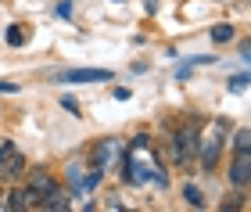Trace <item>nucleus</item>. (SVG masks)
<instances>
[{"instance_id":"12","label":"nucleus","mask_w":251,"mask_h":212,"mask_svg":"<svg viewBox=\"0 0 251 212\" xmlns=\"http://www.w3.org/2000/svg\"><path fill=\"white\" fill-rule=\"evenodd\" d=\"M233 151H251V133L248 130H237L233 133Z\"/></svg>"},{"instance_id":"14","label":"nucleus","mask_w":251,"mask_h":212,"mask_svg":"<svg viewBox=\"0 0 251 212\" xmlns=\"http://www.w3.org/2000/svg\"><path fill=\"white\" fill-rule=\"evenodd\" d=\"M61 108H65V111H72V115H83V111H79V101H75V97H68V94L61 97Z\"/></svg>"},{"instance_id":"8","label":"nucleus","mask_w":251,"mask_h":212,"mask_svg":"<svg viewBox=\"0 0 251 212\" xmlns=\"http://www.w3.org/2000/svg\"><path fill=\"white\" fill-rule=\"evenodd\" d=\"M25 187H32V191L43 198V194H50L54 187H58V180H54L47 169H32V173H29V180H25Z\"/></svg>"},{"instance_id":"4","label":"nucleus","mask_w":251,"mask_h":212,"mask_svg":"<svg viewBox=\"0 0 251 212\" xmlns=\"http://www.w3.org/2000/svg\"><path fill=\"white\" fill-rule=\"evenodd\" d=\"M226 176H230V184L237 191H248L251 187V151H233V162L226 165Z\"/></svg>"},{"instance_id":"2","label":"nucleus","mask_w":251,"mask_h":212,"mask_svg":"<svg viewBox=\"0 0 251 212\" xmlns=\"http://www.w3.org/2000/svg\"><path fill=\"white\" fill-rule=\"evenodd\" d=\"M198 137H201V130L194 126V122H183L176 133H173V140H169V155H173V162L176 165H194V159H198Z\"/></svg>"},{"instance_id":"9","label":"nucleus","mask_w":251,"mask_h":212,"mask_svg":"<svg viewBox=\"0 0 251 212\" xmlns=\"http://www.w3.org/2000/svg\"><path fill=\"white\" fill-rule=\"evenodd\" d=\"M68 205H72V202H68V194L61 191V187H54L50 194H43V198H40V205H36V209H47V212H65Z\"/></svg>"},{"instance_id":"18","label":"nucleus","mask_w":251,"mask_h":212,"mask_svg":"<svg viewBox=\"0 0 251 212\" xmlns=\"http://www.w3.org/2000/svg\"><path fill=\"white\" fill-rule=\"evenodd\" d=\"M115 4H122V0H115Z\"/></svg>"},{"instance_id":"3","label":"nucleus","mask_w":251,"mask_h":212,"mask_svg":"<svg viewBox=\"0 0 251 212\" xmlns=\"http://www.w3.org/2000/svg\"><path fill=\"white\" fill-rule=\"evenodd\" d=\"M25 173V155L11 140H0V180H18Z\"/></svg>"},{"instance_id":"15","label":"nucleus","mask_w":251,"mask_h":212,"mask_svg":"<svg viewBox=\"0 0 251 212\" xmlns=\"http://www.w3.org/2000/svg\"><path fill=\"white\" fill-rule=\"evenodd\" d=\"M244 86H248V76H233V80H230V90L233 94H244Z\"/></svg>"},{"instance_id":"13","label":"nucleus","mask_w":251,"mask_h":212,"mask_svg":"<svg viewBox=\"0 0 251 212\" xmlns=\"http://www.w3.org/2000/svg\"><path fill=\"white\" fill-rule=\"evenodd\" d=\"M22 43H25V29H22V26H11V29H7V47H22Z\"/></svg>"},{"instance_id":"16","label":"nucleus","mask_w":251,"mask_h":212,"mask_svg":"<svg viewBox=\"0 0 251 212\" xmlns=\"http://www.w3.org/2000/svg\"><path fill=\"white\" fill-rule=\"evenodd\" d=\"M54 11H58V18H68V15H72V0H61Z\"/></svg>"},{"instance_id":"6","label":"nucleus","mask_w":251,"mask_h":212,"mask_svg":"<svg viewBox=\"0 0 251 212\" xmlns=\"http://www.w3.org/2000/svg\"><path fill=\"white\" fill-rule=\"evenodd\" d=\"M115 155H119V140L104 137V140H100L97 148H94V169H100V173H104V169H108V162L115 159Z\"/></svg>"},{"instance_id":"5","label":"nucleus","mask_w":251,"mask_h":212,"mask_svg":"<svg viewBox=\"0 0 251 212\" xmlns=\"http://www.w3.org/2000/svg\"><path fill=\"white\" fill-rule=\"evenodd\" d=\"M58 83H111V72L108 69H68L54 76Z\"/></svg>"},{"instance_id":"1","label":"nucleus","mask_w":251,"mask_h":212,"mask_svg":"<svg viewBox=\"0 0 251 212\" xmlns=\"http://www.w3.org/2000/svg\"><path fill=\"white\" fill-rule=\"evenodd\" d=\"M226 130H230V122H226L223 115L208 122V133L204 137H198V162L204 173L215 169V162H219V151H223V140H226Z\"/></svg>"},{"instance_id":"17","label":"nucleus","mask_w":251,"mask_h":212,"mask_svg":"<svg viewBox=\"0 0 251 212\" xmlns=\"http://www.w3.org/2000/svg\"><path fill=\"white\" fill-rule=\"evenodd\" d=\"M0 90L4 94H18V83H0Z\"/></svg>"},{"instance_id":"10","label":"nucleus","mask_w":251,"mask_h":212,"mask_svg":"<svg viewBox=\"0 0 251 212\" xmlns=\"http://www.w3.org/2000/svg\"><path fill=\"white\" fill-rule=\"evenodd\" d=\"M183 202H187L190 209H204V194H201V187L187 184V187H183Z\"/></svg>"},{"instance_id":"11","label":"nucleus","mask_w":251,"mask_h":212,"mask_svg":"<svg viewBox=\"0 0 251 212\" xmlns=\"http://www.w3.org/2000/svg\"><path fill=\"white\" fill-rule=\"evenodd\" d=\"M230 40H233V26H230V22L212 26V43H230Z\"/></svg>"},{"instance_id":"7","label":"nucleus","mask_w":251,"mask_h":212,"mask_svg":"<svg viewBox=\"0 0 251 212\" xmlns=\"http://www.w3.org/2000/svg\"><path fill=\"white\" fill-rule=\"evenodd\" d=\"M4 205H7V209H36V205H40V194L32 191V187H15Z\"/></svg>"}]
</instances>
